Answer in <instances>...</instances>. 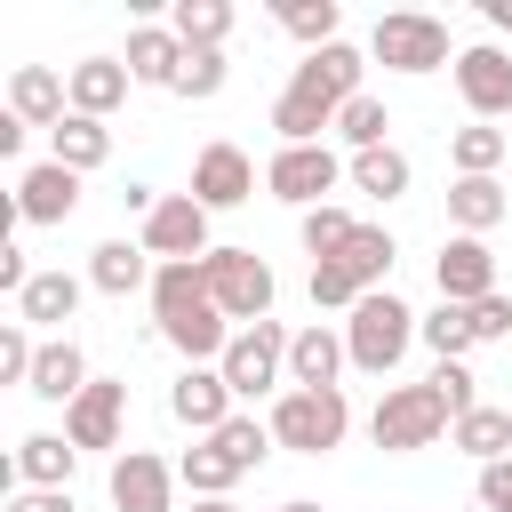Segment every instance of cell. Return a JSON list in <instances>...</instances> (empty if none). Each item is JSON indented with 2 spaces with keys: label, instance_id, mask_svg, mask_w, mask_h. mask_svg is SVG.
<instances>
[{
  "label": "cell",
  "instance_id": "6da1fadb",
  "mask_svg": "<svg viewBox=\"0 0 512 512\" xmlns=\"http://www.w3.org/2000/svg\"><path fill=\"white\" fill-rule=\"evenodd\" d=\"M360 96V48L352 40H336V48H312L296 72H288V88H280V104H272V128H280V144H320V128H336V112Z\"/></svg>",
  "mask_w": 512,
  "mask_h": 512
},
{
  "label": "cell",
  "instance_id": "7a4b0ae2",
  "mask_svg": "<svg viewBox=\"0 0 512 512\" xmlns=\"http://www.w3.org/2000/svg\"><path fill=\"white\" fill-rule=\"evenodd\" d=\"M152 320H160V336H168L192 368H200V360H224V344H232L200 264H160V272H152Z\"/></svg>",
  "mask_w": 512,
  "mask_h": 512
},
{
  "label": "cell",
  "instance_id": "3957f363",
  "mask_svg": "<svg viewBox=\"0 0 512 512\" xmlns=\"http://www.w3.org/2000/svg\"><path fill=\"white\" fill-rule=\"evenodd\" d=\"M264 448H272V424H256V416H232L224 432H208V440H192L184 448V464H176V480L208 504V496H232V480H248L256 464H264Z\"/></svg>",
  "mask_w": 512,
  "mask_h": 512
},
{
  "label": "cell",
  "instance_id": "277c9868",
  "mask_svg": "<svg viewBox=\"0 0 512 512\" xmlns=\"http://www.w3.org/2000/svg\"><path fill=\"white\" fill-rule=\"evenodd\" d=\"M440 432H456V408L440 400V384H432V376H424V384H392V392L376 400V416H368V440H376V448H392V456L432 448Z\"/></svg>",
  "mask_w": 512,
  "mask_h": 512
},
{
  "label": "cell",
  "instance_id": "5b68a950",
  "mask_svg": "<svg viewBox=\"0 0 512 512\" xmlns=\"http://www.w3.org/2000/svg\"><path fill=\"white\" fill-rule=\"evenodd\" d=\"M408 344H416V312H408L392 288H376V296H360V304H352V320H344V352H352V368L392 376Z\"/></svg>",
  "mask_w": 512,
  "mask_h": 512
},
{
  "label": "cell",
  "instance_id": "8992f818",
  "mask_svg": "<svg viewBox=\"0 0 512 512\" xmlns=\"http://www.w3.org/2000/svg\"><path fill=\"white\" fill-rule=\"evenodd\" d=\"M200 272H208V296H216V312H224V320H240V328L272 320L280 280H272V264H264L256 248H208V256H200Z\"/></svg>",
  "mask_w": 512,
  "mask_h": 512
},
{
  "label": "cell",
  "instance_id": "52a82bcc",
  "mask_svg": "<svg viewBox=\"0 0 512 512\" xmlns=\"http://www.w3.org/2000/svg\"><path fill=\"white\" fill-rule=\"evenodd\" d=\"M352 432V400L344 392H280L272 400V440L296 456H328Z\"/></svg>",
  "mask_w": 512,
  "mask_h": 512
},
{
  "label": "cell",
  "instance_id": "ba28073f",
  "mask_svg": "<svg viewBox=\"0 0 512 512\" xmlns=\"http://www.w3.org/2000/svg\"><path fill=\"white\" fill-rule=\"evenodd\" d=\"M368 56L392 64V72H440V64H456V56H448V24L424 16V8H392V16H376Z\"/></svg>",
  "mask_w": 512,
  "mask_h": 512
},
{
  "label": "cell",
  "instance_id": "9c48e42d",
  "mask_svg": "<svg viewBox=\"0 0 512 512\" xmlns=\"http://www.w3.org/2000/svg\"><path fill=\"white\" fill-rule=\"evenodd\" d=\"M288 328L280 320H256V328H240L232 344H224V384H232V400H256V392H272V384H288Z\"/></svg>",
  "mask_w": 512,
  "mask_h": 512
},
{
  "label": "cell",
  "instance_id": "30bf717a",
  "mask_svg": "<svg viewBox=\"0 0 512 512\" xmlns=\"http://www.w3.org/2000/svg\"><path fill=\"white\" fill-rule=\"evenodd\" d=\"M336 176H352V168H344L328 144H280V152H272V168H264L272 200H296V208H328Z\"/></svg>",
  "mask_w": 512,
  "mask_h": 512
},
{
  "label": "cell",
  "instance_id": "8fae6325",
  "mask_svg": "<svg viewBox=\"0 0 512 512\" xmlns=\"http://www.w3.org/2000/svg\"><path fill=\"white\" fill-rule=\"evenodd\" d=\"M144 256L152 264H200L208 256V208L192 192H168L152 216H144Z\"/></svg>",
  "mask_w": 512,
  "mask_h": 512
},
{
  "label": "cell",
  "instance_id": "7c38bea8",
  "mask_svg": "<svg viewBox=\"0 0 512 512\" xmlns=\"http://www.w3.org/2000/svg\"><path fill=\"white\" fill-rule=\"evenodd\" d=\"M168 416L192 424L200 440L224 432V424H232V384H224V368H184V376L168 384Z\"/></svg>",
  "mask_w": 512,
  "mask_h": 512
},
{
  "label": "cell",
  "instance_id": "4fadbf2b",
  "mask_svg": "<svg viewBox=\"0 0 512 512\" xmlns=\"http://www.w3.org/2000/svg\"><path fill=\"white\" fill-rule=\"evenodd\" d=\"M120 416H128V384L96 376V384L64 408V440H72V448H120Z\"/></svg>",
  "mask_w": 512,
  "mask_h": 512
},
{
  "label": "cell",
  "instance_id": "5bb4252c",
  "mask_svg": "<svg viewBox=\"0 0 512 512\" xmlns=\"http://www.w3.org/2000/svg\"><path fill=\"white\" fill-rule=\"evenodd\" d=\"M104 488H112V512H168V488H176V472H168L152 448H120Z\"/></svg>",
  "mask_w": 512,
  "mask_h": 512
},
{
  "label": "cell",
  "instance_id": "9a60e30c",
  "mask_svg": "<svg viewBox=\"0 0 512 512\" xmlns=\"http://www.w3.org/2000/svg\"><path fill=\"white\" fill-rule=\"evenodd\" d=\"M256 192V168H248V152L240 144H208L200 160H192V200L216 216V208H240Z\"/></svg>",
  "mask_w": 512,
  "mask_h": 512
},
{
  "label": "cell",
  "instance_id": "2e32d148",
  "mask_svg": "<svg viewBox=\"0 0 512 512\" xmlns=\"http://www.w3.org/2000/svg\"><path fill=\"white\" fill-rule=\"evenodd\" d=\"M432 272H440V304H480V296H496V256H488V240H472V232H456Z\"/></svg>",
  "mask_w": 512,
  "mask_h": 512
},
{
  "label": "cell",
  "instance_id": "e0dca14e",
  "mask_svg": "<svg viewBox=\"0 0 512 512\" xmlns=\"http://www.w3.org/2000/svg\"><path fill=\"white\" fill-rule=\"evenodd\" d=\"M456 88H464L472 120L512 112V56L504 48H456Z\"/></svg>",
  "mask_w": 512,
  "mask_h": 512
},
{
  "label": "cell",
  "instance_id": "ac0fdd59",
  "mask_svg": "<svg viewBox=\"0 0 512 512\" xmlns=\"http://www.w3.org/2000/svg\"><path fill=\"white\" fill-rule=\"evenodd\" d=\"M72 208H80V176H72L64 160H40V168L16 176V216H24V224H64Z\"/></svg>",
  "mask_w": 512,
  "mask_h": 512
},
{
  "label": "cell",
  "instance_id": "d6986e66",
  "mask_svg": "<svg viewBox=\"0 0 512 512\" xmlns=\"http://www.w3.org/2000/svg\"><path fill=\"white\" fill-rule=\"evenodd\" d=\"M352 352H344V336L328 328V320H312V328H296V344H288V392H336V368H344Z\"/></svg>",
  "mask_w": 512,
  "mask_h": 512
},
{
  "label": "cell",
  "instance_id": "ffe728a7",
  "mask_svg": "<svg viewBox=\"0 0 512 512\" xmlns=\"http://www.w3.org/2000/svg\"><path fill=\"white\" fill-rule=\"evenodd\" d=\"M8 112H16L24 128H56V120L72 112V80H56L48 64H16V80H8Z\"/></svg>",
  "mask_w": 512,
  "mask_h": 512
},
{
  "label": "cell",
  "instance_id": "44dd1931",
  "mask_svg": "<svg viewBox=\"0 0 512 512\" xmlns=\"http://www.w3.org/2000/svg\"><path fill=\"white\" fill-rule=\"evenodd\" d=\"M88 384H96V376H88L80 344H72V336H56V344H40V360H32V384H24V392H32V400H64V408H72Z\"/></svg>",
  "mask_w": 512,
  "mask_h": 512
},
{
  "label": "cell",
  "instance_id": "7402d4cb",
  "mask_svg": "<svg viewBox=\"0 0 512 512\" xmlns=\"http://www.w3.org/2000/svg\"><path fill=\"white\" fill-rule=\"evenodd\" d=\"M72 456H80V448H72L64 432H24L8 480H16V488H64V480H72Z\"/></svg>",
  "mask_w": 512,
  "mask_h": 512
},
{
  "label": "cell",
  "instance_id": "603a6c76",
  "mask_svg": "<svg viewBox=\"0 0 512 512\" xmlns=\"http://www.w3.org/2000/svg\"><path fill=\"white\" fill-rule=\"evenodd\" d=\"M64 80H72V112H88V120H104L112 104H128V64L120 56H80Z\"/></svg>",
  "mask_w": 512,
  "mask_h": 512
},
{
  "label": "cell",
  "instance_id": "cb8c5ba5",
  "mask_svg": "<svg viewBox=\"0 0 512 512\" xmlns=\"http://www.w3.org/2000/svg\"><path fill=\"white\" fill-rule=\"evenodd\" d=\"M152 256H144V240H104L96 256H88V288H104V296H136V288H152Z\"/></svg>",
  "mask_w": 512,
  "mask_h": 512
},
{
  "label": "cell",
  "instance_id": "d4e9b609",
  "mask_svg": "<svg viewBox=\"0 0 512 512\" xmlns=\"http://www.w3.org/2000/svg\"><path fill=\"white\" fill-rule=\"evenodd\" d=\"M176 72H184V40H176L168 24L128 32V80H144V88H176Z\"/></svg>",
  "mask_w": 512,
  "mask_h": 512
},
{
  "label": "cell",
  "instance_id": "484cf974",
  "mask_svg": "<svg viewBox=\"0 0 512 512\" xmlns=\"http://www.w3.org/2000/svg\"><path fill=\"white\" fill-rule=\"evenodd\" d=\"M392 256H400V248H392V232H384V224H360V232H352V240H344L328 264H336V272H344L360 296H376V280L392 272Z\"/></svg>",
  "mask_w": 512,
  "mask_h": 512
},
{
  "label": "cell",
  "instance_id": "4316f807",
  "mask_svg": "<svg viewBox=\"0 0 512 512\" xmlns=\"http://www.w3.org/2000/svg\"><path fill=\"white\" fill-rule=\"evenodd\" d=\"M80 312V280L72 272H32V288L16 296V320L24 328H64Z\"/></svg>",
  "mask_w": 512,
  "mask_h": 512
},
{
  "label": "cell",
  "instance_id": "83f0119b",
  "mask_svg": "<svg viewBox=\"0 0 512 512\" xmlns=\"http://www.w3.org/2000/svg\"><path fill=\"white\" fill-rule=\"evenodd\" d=\"M48 136H56V160H64L72 176H88V168H104V160H112V128H104V120H88V112H64Z\"/></svg>",
  "mask_w": 512,
  "mask_h": 512
},
{
  "label": "cell",
  "instance_id": "f1b7e54d",
  "mask_svg": "<svg viewBox=\"0 0 512 512\" xmlns=\"http://www.w3.org/2000/svg\"><path fill=\"white\" fill-rule=\"evenodd\" d=\"M448 224L472 232V240H480L488 224H504V184H496V176H456V184H448Z\"/></svg>",
  "mask_w": 512,
  "mask_h": 512
},
{
  "label": "cell",
  "instance_id": "f546056e",
  "mask_svg": "<svg viewBox=\"0 0 512 512\" xmlns=\"http://www.w3.org/2000/svg\"><path fill=\"white\" fill-rule=\"evenodd\" d=\"M456 448L480 456V464H504V456H512V416H504V408H472V416H456Z\"/></svg>",
  "mask_w": 512,
  "mask_h": 512
},
{
  "label": "cell",
  "instance_id": "4dcf8cb0",
  "mask_svg": "<svg viewBox=\"0 0 512 512\" xmlns=\"http://www.w3.org/2000/svg\"><path fill=\"white\" fill-rule=\"evenodd\" d=\"M168 32H176L184 48H224V32H232V8H224V0H176Z\"/></svg>",
  "mask_w": 512,
  "mask_h": 512
},
{
  "label": "cell",
  "instance_id": "1f68e13d",
  "mask_svg": "<svg viewBox=\"0 0 512 512\" xmlns=\"http://www.w3.org/2000/svg\"><path fill=\"white\" fill-rule=\"evenodd\" d=\"M384 128H392V112H384V96H368V88L336 112V136H344L352 152H384Z\"/></svg>",
  "mask_w": 512,
  "mask_h": 512
},
{
  "label": "cell",
  "instance_id": "d6a6232c",
  "mask_svg": "<svg viewBox=\"0 0 512 512\" xmlns=\"http://www.w3.org/2000/svg\"><path fill=\"white\" fill-rule=\"evenodd\" d=\"M448 160H456V176H496V160H504V128H488V120L456 128V136H448Z\"/></svg>",
  "mask_w": 512,
  "mask_h": 512
},
{
  "label": "cell",
  "instance_id": "836d02e7",
  "mask_svg": "<svg viewBox=\"0 0 512 512\" xmlns=\"http://www.w3.org/2000/svg\"><path fill=\"white\" fill-rule=\"evenodd\" d=\"M352 184L368 192V200H400L408 192V152H352Z\"/></svg>",
  "mask_w": 512,
  "mask_h": 512
},
{
  "label": "cell",
  "instance_id": "e575fe53",
  "mask_svg": "<svg viewBox=\"0 0 512 512\" xmlns=\"http://www.w3.org/2000/svg\"><path fill=\"white\" fill-rule=\"evenodd\" d=\"M280 24H288L296 40H312V48H336L344 8H336V0H280Z\"/></svg>",
  "mask_w": 512,
  "mask_h": 512
},
{
  "label": "cell",
  "instance_id": "d590c367",
  "mask_svg": "<svg viewBox=\"0 0 512 512\" xmlns=\"http://www.w3.org/2000/svg\"><path fill=\"white\" fill-rule=\"evenodd\" d=\"M416 336H424V344H432L440 360H464V352L480 344V336H472V312H464V304H440L432 320H416Z\"/></svg>",
  "mask_w": 512,
  "mask_h": 512
},
{
  "label": "cell",
  "instance_id": "8d00e7d4",
  "mask_svg": "<svg viewBox=\"0 0 512 512\" xmlns=\"http://www.w3.org/2000/svg\"><path fill=\"white\" fill-rule=\"evenodd\" d=\"M224 88V48H184V72H176V96H192V104H208Z\"/></svg>",
  "mask_w": 512,
  "mask_h": 512
},
{
  "label": "cell",
  "instance_id": "74e56055",
  "mask_svg": "<svg viewBox=\"0 0 512 512\" xmlns=\"http://www.w3.org/2000/svg\"><path fill=\"white\" fill-rule=\"evenodd\" d=\"M352 232H360V224H352L344 208H304V248H312V264H328Z\"/></svg>",
  "mask_w": 512,
  "mask_h": 512
},
{
  "label": "cell",
  "instance_id": "f35d334b",
  "mask_svg": "<svg viewBox=\"0 0 512 512\" xmlns=\"http://www.w3.org/2000/svg\"><path fill=\"white\" fill-rule=\"evenodd\" d=\"M32 360H40L32 328H24V320H8V336H0V376H8V384H32Z\"/></svg>",
  "mask_w": 512,
  "mask_h": 512
},
{
  "label": "cell",
  "instance_id": "ab89813d",
  "mask_svg": "<svg viewBox=\"0 0 512 512\" xmlns=\"http://www.w3.org/2000/svg\"><path fill=\"white\" fill-rule=\"evenodd\" d=\"M432 384H440V400H448L456 416H472V408H480V392H472V368H464V360H440V368H432Z\"/></svg>",
  "mask_w": 512,
  "mask_h": 512
},
{
  "label": "cell",
  "instance_id": "60d3db41",
  "mask_svg": "<svg viewBox=\"0 0 512 512\" xmlns=\"http://www.w3.org/2000/svg\"><path fill=\"white\" fill-rule=\"evenodd\" d=\"M464 312H472V336H480V344L512 336V296H504V288H496V296H480V304H464Z\"/></svg>",
  "mask_w": 512,
  "mask_h": 512
},
{
  "label": "cell",
  "instance_id": "b9f144b4",
  "mask_svg": "<svg viewBox=\"0 0 512 512\" xmlns=\"http://www.w3.org/2000/svg\"><path fill=\"white\" fill-rule=\"evenodd\" d=\"M480 504L488 512H512V456L504 464H480Z\"/></svg>",
  "mask_w": 512,
  "mask_h": 512
},
{
  "label": "cell",
  "instance_id": "7bdbcfd3",
  "mask_svg": "<svg viewBox=\"0 0 512 512\" xmlns=\"http://www.w3.org/2000/svg\"><path fill=\"white\" fill-rule=\"evenodd\" d=\"M8 512H72V488H16Z\"/></svg>",
  "mask_w": 512,
  "mask_h": 512
},
{
  "label": "cell",
  "instance_id": "ee69618b",
  "mask_svg": "<svg viewBox=\"0 0 512 512\" xmlns=\"http://www.w3.org/2000/svg\"><path fill=\"white\" fill-rule=\"evenodd\" d=\"M16 152H24V120L8 112V120H0V160H16Z\"/></svg>",
  "mask_w": 512,
  "mask_h": 512
},
{
  "label": "cell",
  "instance_id": "f6af8a7d",
  "mask_svg": "<svg viewBox=\"0 0 512 512\" xmlns=\"http://www.w3.org/2000/svg\"><path fill=\"white\" fill-rule=\"evenodd\" d=\"M488 24H496V32H512V0H488Z\"/></svg>",
  "mask_w": 512,
  "mask_h": 512
},
{
  "label": "cell",
  "instance_id": "bcb514c9",
  "mask_svg": "<svg viewBox=\"0 0 512 512\" xmlns=\"http://www.w3.org/2000/svg\"><path fill=\"white\" fill-rule=\"evenodd\" d=\"M192 512H240V504H232V496H208V504H192Z\"/></svg>",
  "mask_w": 512,
  "mask_h": 512
},
{
  "label": "cell",
  "instance_id": "7dc6e473",
  "mask_svg": "<svg viewBox=\"0 0 512 512\" xmlns=\"http://www.w3.org/2000/svg\"><path fill=\"white\" fill-rule=\"evenodd\" d=\"M280 512H320V504H280Z\"/></svg>",
  "mask_w": 512,
  "mask_h": 512
}]
</instances>
